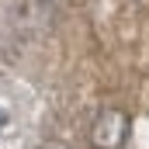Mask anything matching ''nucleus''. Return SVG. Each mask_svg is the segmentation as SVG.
Segmentation results:
<instances>
[{"instance_id":"f257e3e1","label":"nucleus","mask_w":149,"mask_h":149,"mask_svg":"<svg viewBox=\"0 0 149 149\" xmlns=\"http://www.w3.org/2000/svg\"><path fill=\"white\" fill-rule=\"evenodd\" d=\"M94 146L97 149H121L125 139H128V114L118 111V108H108V111L97 114L94 121V132H90Z\"/></svg>"},{"instance_id":"f03ea898","label":"nucleus","mask_w":149,"mask_h":149,"mask_svg":"<svg viewBox=\"0 0 149 149\" xmlns=\"http://www.w3.org/2000/svg\"><path fill=\"white\" fill-rule=\"evenodd\" d=\"M38 149H70V146H63V142H45V146H38Z\"/></svg>"},{"instance_id":"7ed1b4c3","label":"nucleus","mask_w":149,"mask_h":149,"mask_svg":"<svg viewBox=\"0 0 149 149\" xmlns=\"http://www.w3.org/2000/svg\"><path fill=\"white\" fill-rule=\"evenodd\" d=\"M3 121H7V114H3V111H0V125H3Z\"/></svg>"}]
</instances>
